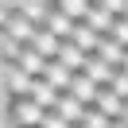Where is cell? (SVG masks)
<instances>
[{
    "mask_svg": "<svg viewBox=\"0 0 128 128\" xmlns=\"http://www.w3.org/2000/svg\"><path fill=\"white\" fill-rule=\"evenodd\" d=\"M8 112H12V124H16V128H39V116H43V109H35L27 97L8 101Z\"/></svg>",
    "mask_w": 128,
    "mask_h": 128,
    "instance_id": "cell-1",
    "label": "cell"
},
{
    "mask_svg": "<svg viewBox=\"0 0 128 128\" xmlns=\"http://www.w3.org/2000/svg\"><path fill=\"white\" fill-rule=\"evenodd\" d=\"M16 16H24L31 27H43L50 16V0H20L16 4Z\"/></svg>",
    "mask_w": 128,
    "mask_h": 128,
    "instance_id": "cell-2",
    "label": "cell"
},
{
    "mask_svg": "<svg viewBox=\"0 0 128 128\" xmlns=\"http://www.w3.org/2000/svg\"><path fill=\"white\" fill-rule=\"evenodd\" d=\"M0 35H4V39H12V43H20V47H27V43L35 39V27L27 24L24 16H16V12H12V16H8V24H4V31H0Z\"/></svg>",
    "mask_w": 128,
    "mask_h": 128,
    "instance_id": "cell-3",
    "label": "cell"
},
{
    "mask_svg": "<svg viewBox=\"0 0 128 128\" xmlns=\"http://www.w3.org/2000/svg\"><path fill=\"white\" fill-rule=\"evenodd\" d=\"M82 27H89V31L101 39V35H109V27H112V16L105 12V4H89L86 8V16H82Z\"/></svg>",
    "mask_w": 128,
    "mask_h": 128,
    "instance_id": "cell-4",
    "label": "cell"
},
{
    "mask_svg": "<svg viewBox=\"0 0 128 128\" xmlns=\"http://www.w3.org/2000/svg\"><path fill=\"white\" fill-rule=\"evenodd\" d=\"M4 93H8V101L27 97L31 93V78H27L24 70H16V66H8V74H4Z\"/></svg>",
    "mask_w": 128,
    "mask_h": 128,
    "instance_id": "cell-5",
    "label": "cell"
},
{
    "mask_svg": "<svg viewBox=\"0 0 128 128\" xmlns=\"http://www.w3.org/2000/svg\"><path fill=\"white\" fill-rule=\"evenodd\" d=\"M93 58H101L105 66H112V70H124V47H116L112 39H97V47H93Z\"/></svg>",
    "mask_w": 128,
    "mask_h": 128,
    "instance_id": "cell-6",
    "label": "cell"
},
{
    "mask_svg": "<svg viewBox=\"0 0 128 128\" xmlns=\"http://www.w3.org/2000/svg\"><path fill=\"white\" fill-rule=\"evenodd\" d=\"M82 78H89L97 89H105V86L112 82V66H105L101 58H93V54H89L86 62H82Z\"/></svg>",
    "mask_w": 128,
    "mask_h": 128,
    "instance_id": "cell-7",
    "label": "cell"
},
{
    "mask_svg": "<svg viewBox=\"0 0 128 128\" xmlns=\"http://www.w3.org/2000/svg\"><path fill=\"white\" fill-rule=\"evenodd\" d=\"M66 93H70L78 105H93V97H97V86H93L89 78H82V70H78V74H70V86H66Z\"/></svg>",
    "mask_w": 128,
    "mask_h": 128,
    "instance_id": "cell-8",
    "label": "cell"
},
{
    "mask_svg": "<svg viewBox=\"0 0 128 128\" xmlns=\"http://www.w3.org/2000/svg\"><path fill=\"white\" fill-rule=\"evenodd\" d=\"M27 47H31L43 62H54V54H58V39H54V35H47L43 27H35V39L27 43Z\"/></svg>",
    "mask_w": 128,
    "mask_h": 128,
    "instance_id": "cell-9",
    "label": "cell"
},
{
    "mask_svg": "<svg viewBox=\"0 0 128 128\" xmlns=\"http://www.w3.org/2000/svg\"><path fill=\"white\" fill-rule=\"evenodd\" d=\"M27 101H31L35 109H43V112H47V109H54L58 93H54V89L47 86V82H39V78H35V82H31V93H27Z\"/></svg>",
    "mask_w": 128,
    "mask_h": 128,
    "instance_id": "cell-10",
    "label": "cell"
},
{
    "mask_svg": "<svg viewBox=\"0 0 128 128\" xmlns=\"http://www.w3.org/2000/svg\"><path fill=\"white\" fill-rule=\"evenodd\" d=\"M43 66H47V62H43V58L35 54L31 47H24V50H20V58H16V70H24L31 82H35V78H43Z\"/></svg>",
    "mask_w": 128,
    "mask_h": 128,
    "instance_id": "cell-11",
    "label": "cell"
},
{
    "mask_svg": "<svg viewBox=\"0 0 128 128\" xmlns=\"http://www.w3.org/2000/svg\"><path fill=\"white\" fill-rule=\"evenodd\" d=\"M50 8L58 12V16H66L70 24H82V16H86L89 0H50Z\"/></svg>",
    "mask_w": 128,
    "mask_h": 128,
    "instance_id": "cell-12",
    "label": "cell"
},
{
    "mask_svg": "<svg viewBox=\"0 0 128 128\" xmlns=\"http://www.w3.org/2000/svg\"><path fill=\"white\" fill-rule=\"evenodd\" d=\"M39 82H47L54 93H66V86H70V74H66L58 62H47V66H43V78H39Z\"/></svg>",
    "mask_w": 128,
    "mask_h": 128,
    "instance_id": "cell-13",
    "label": "cell"
},
{
    "mask_svg": "<svg viewBox=\"0 0 128 128\" xmlns=\"http://www.w3.org/2000/svg\"><path fill=\"white\" fill-rule=\"evenodd\" d=\"M70 43L74 50H82V54H93V47H97V35L89 31V27H82V24H74V31H70Z\"/></svg>",
    "mask_w": 128,
    "mask_h": 128,
    "instance_id": "cell-14",
    "label": "cell"
},
{
    "mask_svg": "<svg viewBox=\"0 0 128 128\" xmlns=\"http://www.w3.org/2000/svg\"><path fill=\"white\" fill-rule=\"evenodd\" d=\"M43 31H47V35H54L58 43H66V39H70V31H74V24H70L66 16H58L54 8H50V16H47V24H43Z\"/></svg>",
    "mask_w": 128,
    "mask_h": 128,
    "instance_id": "cell-15",
    "label": "cell"
},
{
    "mask_svg": "<svg viewBox=\"0 0 128 128\" xmlns=\"http://www.w3.org/2000/svg\"><path fill=\"white\" fill-rule=\"evenodd\" d=\"M20 43H12V39H4V35H0V58H4V62L8 66H16V58H20Z\"/></svg>",
    "mask_w": 128,
    "mask_h": 128,
    "instance_id": "cell-16",
    "label": "cell"
},
{
    "mask_svg": "<svg viewBox=\"0 0 128 128\" xmlns=\"http://www.w3.org/2000/svg\"><path fill=\"white\" fill-rule=\"evenodd\" d=\"M109 124H112V120H105L101 112L93 109V105H89V109L82 112V128H109Z\"/></svg>",
    "mask_w": 128,
    "mask_h": 128,
    "instance_id": "cell-17",
    "label": "cell"
},
{
    "mask_svg": "<svg viewBox=\"0 0 128 128\" xmlns=\"http://www.w3.org/2000/svg\"><path fill=\"white\" fill-rule=\"evenodd\" d=\"M105 39H112L116 47H124V43H128V24H124V20H112V27H109Z\"/></svg>",
    "mask_w": 128,
    "mask_h": 128,
    "instance_id": "cell-18",
    "label": "cell"
},
{
    "mask_svg": "<svg viewBox=\"0 0 128 128\" xmlns=\"http://www.w3.org/2000/svg\"><path fill=\"white\" fill-rule=\"evenodd\" d=\"M39 128H70V124H66V120L58 116L54 109H47V112H43V116H39Z\"/></svg>",
    "mask_w": 128,
    "mask_h": 128,
    "instance_id": "cell-19",
    "label": "cell"
},
{
    "mask_svg": "<svg viewBox=\"0 0 128 128\" xmlns=\"http://www.w3.org/2000/svg\"><path fill=\"white\" fill-rule=\"evenodd\" d=\"M12 12H16V4H0V31H4V24H8Z\"/></svg>",
    "mask_w": 128,
    "mask_h": 128,
    "instance_id": "cell-20",
    "label": "cell"
},
{
    "mask_svg": "<svg viewBox=\"0 0 128 128\" xmlns=\"http://www.w3.org/2000/svg\"><path fill=\"white\" fill-rule=\"evenodd\" d=\"M109 128H128V120H112V124Z\"/></svg>",
    "mask_w": 128,
    "mask_h": 128,
    "instance_id": "cell-21",
    "label": "cell"
},
{
    "mask_svg": "<svg viewBox=\"0 0 128 128\" xmlns=\"http://www.w3.org/2000/svg\"><path fill=\"white\" fill-rule=\"evenodd\" d=\"M70 128H82V124H70Z\"/></svg>",
    "mask_w": 128,
    "mask_h": 128,
    "instance_id": "cell-22",
    "label": "cell"
}]
</instances>
